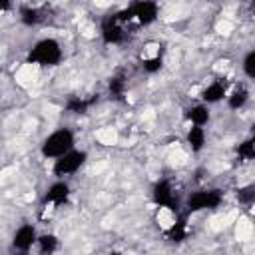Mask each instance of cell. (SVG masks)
I'll list each match as a JSON object with an SVG mask.
<instances>
[{
    "instance_id": "2",
    "label": "cell",
    "mask_w": 255,
    "mask_h": 255,
    "mask_svg": "<svg viewBox=\"0 0 255 255\" xmlns=\"http://www.w3.org/2000/svg\"><path fill=\"white\" fill-rule=\"evenodd\" d=\"M26 60L40 68H54L64 60V48L56 38H42L30 48Z\"/></svg>"
},
{
    "instance_id": "13",
    "label": "cell",
    "mask_w": 255,
    "mask_h": 255,
    "mask_svg": "<svg viewBox=\"0 0 255 255\" xmlns=\"http://www.w3.org/2000/svg\"><path fill=\"white\" fill-rule=\"evenodd\" d=\"M185 143L193 153H199L207 143V131L203 126H189L185 131Z\"/></svg>"
},
{
    "instance_id": "12",
    "label": "cell",
    "mask_w": 255,
    "mask_h": 255,
    "mask_svg": "<svg viewBox=\"0 0 255 255\" xmlns=\"http://www.w3.org/2000/svg\"><path fill=\"white\" fill-rule=\"evenodd\" d=\"M185 118L189 122V126H207L209 120H211V112H209V106L203 104V102H197L193 106H189L185 110Z\"/></svg>"
},
{
    "instance_id": "4",
    "label": "cell",
    "mask_w": 255,
    "mask_h": 255,
    "mask_svg": "<svg viewBox=\"0 0 255 255\" xmlns=\"http://www.w3.org/2000/svg\"><path fill=\"white\" fill-rule=\"evenodd\" d=\"M223 203V193L221 189L215 187H203L195 189L185 197V209L187 213H199V211H211L217 209Z\"/></svg>"
},
{
    "instance_id": "16",
    "label": "cell",
    "mask_w": 255,
    "mask_h": 255,
    "mask_svg": "<svg viewBox=\"0 0 255 255\" xmlns=\"http://www.w3.org/2000/svg\"><path fill=\"white\" fill-rule=\"evenodd\" d=\"M98 98H82V96H72L68 98L66 102V112L68 114H74V116H80V114H86L94 104H96Z\"/></svg>"
},
{
    "instance_id": "3",
    "label": "cell",
    "mask_w": 255,
    "mask_h": 255,
    "mask_svg": "<svg viewBox=\"0 0 255 255\" xmlns=\"http://www.w3.org/2000/svg\"><path fill=\"white\" fill-rule=\"evenodd\" d=\"M76 147V133L70 128H58L54 131H50L42 143H40V153L46 159H58L60 155H64L66 151Z\"/></svg>"
},
{
    "instance_id": "22",
    "label": "cell",
    "mask_w": 255,
    "mask_h": 255,
    "mask_svg": "<svg viewBox=\"0 0 255 255\" xmlns=\"http://www.w3.org/2000/svg\"><path fill=\"white\" fill-rule=\"evenodd\" d=\"M237 199L241 203H245V205L255 203V185H247V187L237 189Z\"/></svg>"
},
{
    "instance_id": "8",
    "label": "cell",
    "mask_w": 255,
    "mask_h": 255,
    "mask_svg": "<svg viewBox=\"0 0 255 255\" xmlns=\"http://www.w3.org/2000/svg\"><path fill=\"white\" fill-rule=\"evenodd\" d=\"M151 201L159 207V209H169V211H177V195L175 189L171 185L169 179H159L155 181L153 189H151Z\"/></svg>"
},
{
    "instance_id": "9",
    "label": "cell",
    "mask_w": 255,
    "mask_h": 255,
    "mask_svg": "<svg viewBox=\"0 0 255 255\" xmlns=\"http://www.w3.org/2000/svg\"><path fill=\"white\" fill-rule=\"evenodd\" d=\"M129 8L133 12V20L137 28L151 26L159 18V4L155 0H135L133 4H129Z\"/></svg>"
},
{
    "instance_id": "10",
    "label": "cell",
    "mask_w": 255,
    "mask_h": 255,
    "mask_svg": "<svg viewBox=\"0 0 255 255\" xmlns=\"http://www.w3.org/2000/svg\"><path fill=\"white\" fill-rule=\"evenodd\" d=\"M38 235H40V233L36 231V227H34L32 223H24V225H20V227L14 231V235H12V247H14L16 251L26 253V251H30L32 247H36Z\"/></svg>"
},
{
    "instance_id": "21",
    "label": "cell",
    "mask_w": 255,
    "mask_h": 255,
    "mask_svg": "<svg viewBox=\"0 0 255 255\" xmlns=\"http://www.w3.org/2000/svg\"><path fill=\"white\" fill-rule=\"evenodd\" d=\"M241 70L245 74V78L249 80H255V50H249L243 60H241Z\"/></svg>"
},
{
    "instance_id": "14",
    "label": "cell",
    "mask_w": 255,
    "mask_h": 255,
    "mask_svg": "<svg viewBox=\"0 0 255 255\" xmlns=\"http://www.w3.org/2000/svg\"><path fill=\"white\" fill-rule=\"evenodd\" d=\"M225 102H227V108L229 110H243L245 106H247V102H249V90L245 88V86H235L231 92H227V98H225Z\"/></svg>"
},
{
    "instance_id": "7",
    "label": "cell",
    "mask_w": 255,
    "mask_h": 255,
    "mask_svg": "<svg viewBox=\"0 0 255 255\" xmlns=\"http://www.w3.org/2000/svg\"><path fill=\"white\" fill-rule=\"evenodd\" d=\"M163 56L165 50L159 42H147L141 46L139 52V66L145 74H157L163 68Z\"/></svg>"
},
{
    "instance_id": "20",
    "label": "cell",
    "mask_w": 255,
    "mask_h": 255,
    "mask_svg": "<svg viewBox=\"0 0 255 255\" xmlns=\"http://www.w3.org/2000/svg\"><path fill=\"white\" fill-rule=\"evenodd\" d=\"M36 247H38L40 253H54L60 247V239L54 233H42V235H38Z\"/></svg>"
},
{
    "instance_id": "18",
    "label": "cell",
    "mask_w": 255,
    "mask_h": 255,
    "mask_svg": "<svg viewBox=\"0 0 255 255\" xmlns=\"http://www.w3.org/2000/svg\"><path fill=\"white\" fill-rule=\"evenodd\" d=\"M108 92L114 100H124V96L128 92V78L124 74H114L108 82Z\"/></svg>"
},
{
    "instance_id": "1",
    "label": "cell",
    "mask_w": 255,
    "mask_h": 255,
    "mask_svg": "<svg viewBox=\"0 0 255 255\" xmlns=\"http://www.w3.org/2000/svg\"><path fill=\"white\" fill-rule=\"evenodd\" d=\"M133 28H137V24L133 20V12L129 6H126L118 12L104 16V20L100 24V36L106 46H118V44L126 42L128 34Z\"/></svg>"
},
{
    "instance_id": "23",
    "label": "cell",
    "mask_w": 255,
    "mask_h": 255,
    "mask_svg": "<svg viewBox=\"0 0 255 255\" xmlns=\"http://www.w3.org/2000/svg\"><path fill=\"white\" fill-rule=\"evenodd\" d=\"M10 6H12V0H2V2H0V10H2L4 14L10 10Z\"/></svg>"
},
{
    "instance_id": "15",
    "label": "cell",
    "mask_w": 255,
    "mask_h": 255,
    "mask_svg": "<svg viewBox=\"0 0 255 255\" xmlns=\"http://www.w3.org/2000/svg\"><path fill=\"white\" fill-rule=\"evenodd\" d=\"M187 233H189L187 219L181 217V215H177V217L173 219V223L165 229V237H167L169 241H173V243H179V241L187 239Z\"/></svg>"
},
{
    "instance_id": "19",
    "label": "cell",
    "mask_w": 255,
    "mask_h": 255,
    "mask_svg": "<svg viewBox=\"0 0 255 255\" xmlns=\"http://www.w3.org/2000/svg\"><path fill=\"white\" fill-rule=\"evenodd\" d=\"M237 155L243 159V161H249V159H255V126L249 133V137H245L239 145H237Z\"/></svg>"
},
{
    "instance_id": "5",
    "label": "cell",
    "mask_w": 255,
    "mask_h": 255,
    "mask_svg": "<svg viewBox=\"0 0 255 255\" xmlns=\"http://www.w3.org/2000/svg\"><path fill=\"white\" fill-rule=\"evenodd\" d=\"M88 161V151L86 149H70L66 151L64 155H60L58 159H54L52 163V173L56 175V179H64V177H70L74 173H78L84 163Z\"/></svg>"
},
{
    "instance_id": "6",
    "label": "cell",
    "mask_w": 255,
    "mask_h": 255,
    "mask_svg": "<svg viewBox=\"0 0 255 255\" xmlns=\"http://www.w3.org/2000/svg\"><path fill=\"white\" fill-rule=\"evenodd\" d=\"M70 195H72L70 183L66 179H56L44 193V201H42L44 211H58L70 201Z\"/></svg>"
},
{
    "instance_id": "17",
    "label": "cell",
    "mask_w": 255,
    "mask_h": 255,
    "mask_svg": "<svg viewBox=\"0 0 255 255\" xmlns=\"http://www.w3.org/2000/svg\"><path fill=\"white\" fill-rule=\"evenodd\" d=\"M18 20L24 24V26H36L44 20V14L38 6H22L18 10Z\"/></svg>"
},
{
    "instance_id": "11",
    "label": "cell",
    "mask_w": 255,
    "mask_h": 255,
    "mask_svg": "<svg viewBox=\"0 0 255 255\" xmlns=\"http://www.w3.org/2000/svg\"><path fill=\"white\" fill-rule=\"evenodd\" d=\"M227 98V82L223 78H215L211 80L201 92H199V102L207 104V106H213V104H219L221 100Z\"/></svg>"
}]
</instances>
